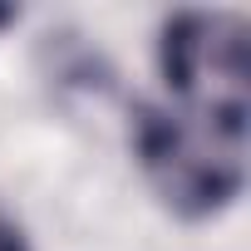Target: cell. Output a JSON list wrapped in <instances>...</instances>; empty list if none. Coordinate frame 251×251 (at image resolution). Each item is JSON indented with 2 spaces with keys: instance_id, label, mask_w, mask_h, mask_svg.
<instances>
[{
  "instance_id": "6da1fadb",
  "label": "cell",
  "mask_w": 251,
  "mask_h": 251,
  "mask_svg": "<svg viewBox=\"0 0 251 251\" xmlns=\"http://www.w3.org/2000/svg\"><path fill=\"white\" fill-rule=\"evenodd\" d=\"M133 148L158 197L182 217H212L241 197L246 133L217 128L177 108H138Z\"/></svg>"
},
{
  "instance_id": "7a4b0ae2",
  "label": "cell",
  "mask_w": 251,
  "mask_h": 251,
  "mask_svg": "<svg viewBox=\"0 0 251 251\" xmlns=\"http://www.w3.org/2000/svg\"><path fill=\"white\" fill-rule=\"evenodd\" d=\"M163 79L177 99V113L207 118L217 128L246 133L251 113V50L246 20L226 10H182L163 25L158 40Z\"/></svg>"
},
{
  "instance_id": "3957f363",
  "label": "cell",
  "mask_w": 251,
  "mask_h": 251,
  "mask_svg": "<svg viewBox=\"0 0 251 251\" xmlns=\"http://www.w3.org/2000/svg\"><path fill=\"white\" fill-rule=\"evenodd\" d=\"M0 251H30V246H25V231L15 226V217H10L5 207H0Z\"/></svg>"
},
{
  "instance_id": "277c9868",
  "label": "cell",
  "mask_w": 251,
  "mask_h": 251,
  "mask_svg": "<svg viewBox=\"0 0 251 251\" xmlns=\"http://www.w3.org/2000/svg\"><path fill=\"white\" fill-rule=\"evenodd\" d=\"M10 20H15V10H5V5H0V30H5Z\"/></svg>"
}]
</instances>
